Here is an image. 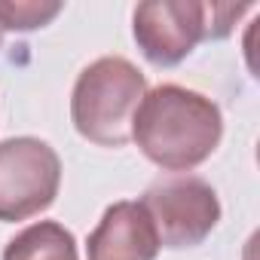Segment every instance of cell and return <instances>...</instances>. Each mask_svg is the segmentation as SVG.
I'll return each mask as SVG.
<instances>
[{"instance_id": "6da1fadb", "label": "cell", "mask_w": 260, "mask_h": 260, "mask_svg": "<svg viewBox=\"0 0 260 260\" xmlns=\"http://www.w3.org/2000/svg\"><path fill=\"white\" fill-rule=\"evenodd\" d=\"M223 138L220 107L181 83H159L144 92L132 141L162 172H190L202 166Z\"/></svg>"}, {"instance_id": "7a4b0ae2", "label": "cell", "mask_w": 260, "mask_h": 260, "mask_svg": "<svg viewBox=\"0 0 260 260\" xmlns=\"http://www.w3.org/2000/svg\"><path fill=\"white\" fill-rule=\"evenodd\" d=\"M147 92V77L122 55H101L86 64L71 92V122L98 147L132 141L135 110Z\"/></svg>"}, {"instance_id": "3957f363", "label": "cell", "mask_w": 260, "mask_h": 260, "mask_svg": "<svg viewBox=\"0 0 260 260\" xmlns=\"http://www.w3.org/2000/svg\"><path fill=\"white\" fill-rule=\"evenodd\" d=\"M166 248H196L202 245L217 220H220V199L214 187L199 175H169L153 181L144 196L138 199Z\"/></svg>"}, {"instance_id": "277c9868", "label": "cell", "mask_w": 260, "mask_h": 260, "mask_svg": "<svg viewBox=\"0 0 260 260\" xmlns=\"http://www.w3.org/2000/svg\"><path fill=\"white\" fill-rule=\"evenodd\" d=\"M61 187L58 153L31 135L0 141V220L16 223L46 211Z\"/></svg>"}, {"instance_id": "5b68a950", "label": "cell", "mask_w": 260, "mask_h": 260, "mask_svg": "<svg viewBox=\"0 0 260 260\" xmlns=\"http://www.w3.org/2000/svg\"><path fill=\"white\" fill-rule=\"evenodd\" d=\"M132 34L150 64L175 68L202 40H208V4H199V0L138 4L132 13Z\"/></svg>"}, {"instance_id": "8992f818", "label": "cell", "mask_w": 260, "mask_h": 260, "mask_svg": "<svg viewBox=\"0 0 260 260\" xmlns=\"http://www.w3.org/2000/svg\"><path fill=\"white\" fill-rule=\"evenodd\" d=\"M159 236L147 208L135 199H122L104 208L98 226L89 233V260H156Z\"/></svg>"}, {"instance_id": "52a82bcc", "label": "cell", "mask_w": 260, "mask_h": 260, "mask_svg": "<svg viewBox=\"0 0 260 260\" xmlns=\"http://www.w3.org/2000/svg\"><path fill=\"white\" fill-rule=\"evenodd\" d=\"M4 260H80V257L71 230H64L58 220H37L7 242Z\"/></svg>"}, {"instance_id": "ba28073f", "label": "cell", "mask_w": 260, "mask_h": 260, "mask_svg": "<svg viewBox=\"0 0 260 260\" xmlns=\"http://www.w3.org/2000/svg\"><path fill=\"white\" fill-rule=\"evenodd\" d=\"M61 10L58 0H0V31L46 28Z\"/></svg>"}, {"instance_id": "9c48e42d", "label": "cell", "mask_w": 260, "mask_h": 260, "mask_svg": "<svg viewBox=\"0 0 260 260\" xmlns=\"http://www.w3.org/2000/svg\"><path fill=\"white\" fill-rule=\"evenodd\" d=\"M0 43H4V31H0Z\"/></svg>"}]
</instances>
